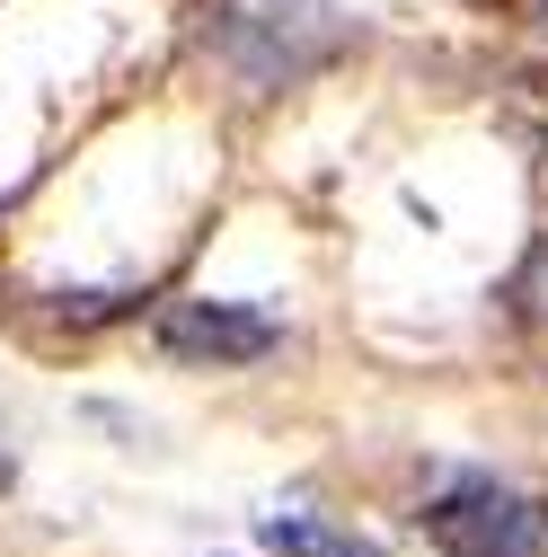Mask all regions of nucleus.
Here are the masks:
<instances>
[{
	"label": "nucleus",
	"mask_w": 548,
	"mask_h": 557,
	"mask_svg": "<svg viewBox=\"0 0 548 557\" xmlns=\"http://www.w3.org/2000/svg\"><path fill=\"white\" fill-rule=\"evenodd\" d=\"M257 540H265L274 557H389L381 540H363V531H346V522H327V513H265Z\"/></svg>",
	"instance_id": "20e7f679"
},
{
	"label": "nucleus",
	"mask_w": 548,
	"mask_h": 557,
	"mask_svg": "<svg viewBox=\"0 0 548 557\" xmlns=\"http://www.w3.org/2000/svg\"><path fill=\"white\" fill-rule=\"evenodd\" d=\"M425 540L443 557H531L539 548V505L522 486H505L496 469H460L425 496Z\"/></svg>",
	"instance_id": "f03ea898"
},
{
	"label": "nucleus",
	"mask_w": 548,
	"mask_h": 557,
	"mask_svg": "<svg viewBox=\"0 0 548 557\" xmlns=\"http://www.w3.org/2000/svg\"><path fill=\"white\" fill-rule=\"evenodd\" d=\"M354 36L363 27L336 18L327 0H222V10H213V53L231 62L248 89H265V98L319 81Z\"/></svg>",
	"instance_id": "f257e3e1"
},
{
	"label": "nucleus",
	"mask_w": 548,
	"mask_h": 557,
	"mask_svg": "<svg viewBox=\"0 0 548 557\" xmlns=\"http://www.w3.org/2000/svg\"><path fill=\"white\" fill-rule=\"evenodd\" d=\"M151 336L186 372H239V363H265L274 345H284V327L265 310H248V301H169L151 319Z\"/></svg>",
	"instance_id": "7ed1b4c3"
}]
</instances>
